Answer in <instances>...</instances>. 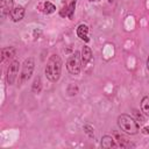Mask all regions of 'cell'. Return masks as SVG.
Segmentation results:
<instances>
[{
    "instance_id": "1",
    "label": "cell",
    "mask_w": 149,
    "mask_h": 149,
    "mask_svg": "<svg viewBox=\"0 0 149 149\" xmlns=\"http://www.w3.org/2000/svg\"><path fill=\"white\" fill-rule=\"evenodd\" d=\"M45 76L47 78L55 83L59 79L61 72H62V59L58 55H51L50 58L48 59L47 66H45Z\"/></svg>"
},
{
    "instance_id": "2",
    "label": "cell",
    "mask_w": 149,
    "mask_h": 149,
    "mask_svg": "<svg viewBox=\"0 0 149 149\" xmlns=\"http://www.w3.org/2000/svg\"><path fill=\"white\" fill-rule=\"evenodd\" d=\"M118 126L120 127L121 130L130 135H135L140 130L137 121L128 114H121L118 116Z\"/></svg>"
},
{
    "instance_id": "3",
    "label": "cell",
    "mask_w": 149,
    "mask_h": 149,
    "mask_svg": "<svg viewBox=\"0 0 149 149\" xmlns=\"http://www.w3.org/2000/svg\"><path fill=\"white\" fill-rule=\"evenodd\" d=\"M81 55L78 51H74V54L66 62V69L71 74H78L81 70Z\"/></svg>"
},
{
    "instance_id": "4",
    "label": "cell",
    "mask_w": 149,
    "mask_h": 149,
    "mask_svg": "<svg viewBox=\"0 0 149 149\" xmlns=\"http://www.w3.org/2000/svg\"><path fill=\"white\" fill-rule=\"evenodd\" d=\"M34 68H35V61H34L33 57H29V58L24 59V62L22 64L21 74H20V78H19V83L20 84L26 83L31 77L33 71H34Z\"/></svg>"
},
{
    "instance_id": "5",
    "label": "cell",
    "mask_w": 149,
    "mask_h": 149,
    "mask_svg": "<svg viewBox=\"0 0 149 149\" xmlns=\"http://www.w3.org/2000/svg\"><path fill=\"white\" fill-rule=\"evenodd\" d=\"M19 66H20V63L19 61H13L8 69H7V83L9 85H13L16 77H17V73H19Z\"/></svg>"
},
{
    "instance_id": "6",
    "label": "cell",
    "mask_w": 149,
    "mask_h": 149,
    "mask_svg": "<svg viewBox=\"0 0 149 149\" xmlns=\"http://www.w3.org/2000/svg\"><path fill=\"white\" fill-rule=\"evenodd\" d=\"M9 14H10V17H12V20H13L14 22H19V21H21V20L23 19V16H24V8L19 5V6L14 7Z\"/></svg>"
},
{
    "instance_id": "7",
    "label": "cell",
    "mask_w": 149,
    "mask_h": 149,
    "mask_svg": "<svg viewBox=\"0 0 149 149\" xmlns=\"http://www.w3.org/2000/svg\"><path fill=\"white\" fill-rule=\"evenodd\" d=\"M77 35L80 40L85 41V42H88L90 38H88V27L86 24H79L78 28H77Z\"/></svg>"
},
{
    "instance_id": "8",
    "label": "cell",
    "mask_w": 149,
    "mask_h": 149,
    "mask_svg": "<svg viewBox=\"0 0 149 149\" xmlns=\"http://www.w3.org/2000/svg\"><path fill=\"white\" fill-rule=\"evenodd\" d=\"M81 63H83V65L85 66L91 59H92V50H91V48L90 47H83V50H81Z\"/></svg>"
},
{
    "instance_id": "9",
    "label": "cell",
    "mask_w": 149,
    "mask_h": 149,
    "mask_svg": "<svg viewBox=\"0 0 149 149\" xmlns=\"http://www.w3.org/2000/svg\"><path fill=\"white\" fill-rule=\"evenodd\" d=\"M101 147L102 148H115L116 147V143L114 141V139L112 136H108V135H105L102 139H101Z\"/></svg>"
},
{
    "instance_id": "10",
    "label": "cell",
    "mask_w": 149,
    "mask_h": 149,
    "mask_svg": "<svg viewBox=\"0 0 149 149\" xmlns=\"http://www.w3.org/2000/svg\"><path fill=\"white\" fill-rule=\"evenodd\" d=\"M1 54H2V58H1V61L5 62L6 59H10V58H13V57L15 56V49H14L13 47L3 48L2 51H1Z\"/></svg>"
},
{
    "instance_id": "11",
    "label": "cell",
    "mask_w": 149,
    "mask_h": 149,
    "mask_svg": "<svg viewBox=\"0 0 149 149\" xmlns=\"http://www.w3.org/2000/svg\"><path fill=\"white\" fill-rule=\"evenodd\" d=\"M13 0H2L1 1V10H2V15H5L6 13H10L13 9Z\"/></svg>"
},
{
    "instance_id": "12",
    "label": "cell",
    "mask_w": 149,
    "mask_h": 149,
    "mask_svg": "<svg viewBox=\"0 0 149 149\" xmlns=\"http://www.w3.org/2000/svg\"><path fill=\"white\" fill-rule=\"evenodd\" d=\"M42 90V80H41V77L37 76L35 79H34V83H33V86H31V91L33 93H36L38 94Z\"/></svg>"
},
{
    "instance_id": "13",
    "label": "cell",
    "mask_w": 149,
    "mask_h": 149,
    "mask_svg": "<svg viewBox=\"0 0 149 149\" xmlns=\"http://www.w3.org/2000/svg\"><path fill=\"white\" fill-rule=\"evenodd\" d=\"M141 109L146 115L149 116V97H144L141 100Z\"/></svg>"
},
{
    "instance_id": "14",
    "label": "cell",
    "mask_w": 149,
    "mask_h": 149,
    "mask_svg": "<svg viewBox=\"0 0 149 149\" xmlns=\"http://www.w3.org/2000/svg\"><path fill=\"white\" fill-rule=\"evenodd\" d=\"M56 10V7L54 3H51L50 1H45L44 2V13L45 14H51Z\"/></svg>"
},
{
    "instance_id": "15",
    "label": "cell",
    "mask_w": 149,
    "mask_h": 149,
    "mask_svg": "<svg viewBox=\"0 0 149 149\" xmlns=\"http://www.w3.org/2000/svg\"><path fill=\"white\" fill-rule=\"evenodd\" d=\"M118 141H119V144H120L121 147H123V148H127V147H132V146H133L127 139H125V137H122V136H118Z\"/></svg>"
},
{
    "instance_id": "16",
    "label": "cell",
    "mask_w": 149,
    "mask_h": 149,
    "mask_svg": "<svg viewBox=\"0 0 149 149\" xmlns=\"http://www.w3.org/2000/svg\"><path fill=\"white\" fill-rule=\"evenodd\" d=\"M74 7H76V0H72V1H71V3H70V5H69V7H68V16H69L70 19H72V16H73Z\"/></svg>"
},
{
    "instance_id": "17",
    "label": "cell",
    "mask_w": 149,
    "mask_h": 149,
    "mask_svg": "<svg viewBox=\"0 0 149 149\" xmlns=\"http://www.w3.org/2000/svg\"><path fill=\"white\" fill-rule=\"evenodd\" d=\"M134 115L136 116V120L139 121V122H144V118L142 116V114L141 113H139L136 109H134Z\"/></svg>"
},
{
    "instance_id": "18",
    "label": "cell",
    "mask_w": 149,
    "mask_h": 149,
    "mask_svg": "<svg viewBox=\"0 0 149 149\" xmlns=\"http://www.w3.org/2000/svg\"><path fill=\"white\" fill-rule=\"evenodd\" d=\"M84 130H85L90 136H93V130H92V127H91V126H88V125L84 126Z\"/></svg>"
},
{
    "instance_id": "19",
    "label": "cell",
    "mask_w": 149,
    "mask_h": 149,
    "mask_svg": "<svg viewBox=\"0 0 149 149\" xmlns=\"http://www.w3.org/2000/svg\"><path fill=\"white\" fill-rule=\"evenodd\" d=\"M142 133H143V134H149V127H144V128L142 129Z\"/></svg>"
},
{
    "instance_id": "20",
    "label": "cell",
    "mask_w": 149,
    "mask_h": 149,
    "mask_svg": "<svg viewBox=\"0 0 149 149\" xmlns=\"http://www.w3.org/2000/svg\"><path fill=\"white\" fill-rule=\"evenodd\" d=\"M147 68H148V70H149V57H148V59H147Z\"/></svg>"
},
{
    "instance_id": "21",
    "label": "cell",
    "mask_w": 149,
    "mask_h": 149,
    "mask_svg": "<svg viewBox=\"0 0 149 149\" xmlns=\"http://www.w3.org/2000/svg\"><path fill=\"white\" fill-rule=\"evenodd\" d=\"M108 1H109V2H113V1H114V0H108Z\"/></svg>"
},
{
    "instance_id": "22",
    "label": "cell",
    "mask_w": 149,
    "mask_h": 149,
    "mask_svg": "<svg viewBox=\"0 0 149 149\" xmlns=\"http://www.w3.org/2000/svg\"><path fill=\"white\" fill-rule=\"evenodd\" d=\"M20 1H26V0H20Z\"/></svg>"
}]
</instances>
